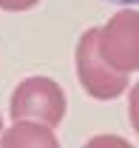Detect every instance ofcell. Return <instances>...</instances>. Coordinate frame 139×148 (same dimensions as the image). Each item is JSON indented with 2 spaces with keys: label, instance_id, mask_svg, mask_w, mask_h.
<instances>
[{
  "label": "cell",
  "instance_id": "obj_1",
  "mask_svg": "<svg viewBox=\"0 0 139 148\" xmlns=\"http://www.w3.org/2000/svg\"><path fill=\"white\" fill-rule=\"evenodd\" d=\"M65 111H68V100H65L63 86L51 77H43V74L20 80L12 91V97H9L12 123L31 120V123H40V125L57 128L65 120Z\"/></svg>",
  "mask_w": 139,
  "mask_h": 148
},
{
  "label": "cell",
  "instance_id": "obj_2",
  "mask_svg": "<svg viewBox=\"0 0 139 148\" xmlns=\"http://www.w3.org/2000/svg\"><path fill=\"white\" fill-rule=\"evenodd\" d=\"M97 32H99V26H91L77 40V49H74L77 80H80V86H82V91L88 97H94V100H117L131 88V77L114 71V69H108L102 63V57L97 51Z\"/></svg>",
  "mask_w": 139,
  "mask_h": 148
},
{
  "label": "cell",
  "instance_id": "obj_3",
  "mask_svg": "<svg viewBox=\"0 0 139 148\" xmlns=\"http://www.w3.org/2000/svg\"><path fill=\"white\" fill-rule=\"evenodd\" d=\"M97 51L119 74L139 71V9H119L97 32Z\"/></svg>",
  "mask_w": 139,
  "mask_h": 148
},
{
  "label": "cell",
  "instance_id": "obj_4",
  "mask_svg": "<svg viewBox=\"0 0 139 148\" xmlns=\"http://www.w3.org/2000/svg\"><path fill=\"white\" fill-rule=\"evenodd\" d=\"M0 148H60L54 128L31 120H17L0 134Z\"/></svg>",
  "mask_w": 139,
  "mask_h": 148
},
{
  "label": "cell",
  "instance_id": "obj_5",
  "mask_svg": "<svg viewBox=\"0 0 139 148\" xmlns=\"http://www.w3.org/2000/svg\"><path fill=\"white\" fill-rule=\"evenodd\" d=\"M82 148H134L125 137L119 134H97V137H91Z\"/></svg>",
  "mask_w": 139,
  "mask_h": 148
},
{
  "label": "cell",
  "instance_id": "obj_6",
  "mask_svg": "<svg viewBox=\"0 0 139 148\" xmlns=\"http://www.w3.org/2000/svg\"><path fill=\"white\" fill-rule=\"evenodd\" d=\"M128 120H131L134 131L139 134V83L128 88Z\"/></svg>",
  "mask_w": 139,
  "mask_h": 148
},
{
  "label": "cell",
  "instance_id": "obj_7",
  "mask_svg": "<svg viewBox=\"0 0 139 148\" xmlns=\"http://www.w3.org/2000/svg\"><path fill=\"white\" fill-rule=\"evenodd\" d=\"M40 0H0V9L3 12H29L34 9Z\"/></svg>",
  "mask_w": 139,
  "mask_h": 148
},
{
  "label": "cell",
  "instance_id": "obj_8",
  "mask_svg": "<svg viewBox=\"0 0 139 148\" xmlns=\"http://www.w3.org/2000/svg\"><path fill=\"white\" fill-rule=\"evenodd\" d=\"M108 3H117V6H122V9H134V6H139V0H108Z\"/></svg>",
  "mask_w": 139,
  "mask_h": 148
},
{
  "label": "cell",
  "instance_id": "obj_9",
  "mask_svg": "<svg viewBox=\"0 0 139 148\" xmlns=\"http://www.w3.org/2000/svg\"><path fill=\"white\" fill-rule=\"evenodd\" d=\"M0 134H3V114H0Z\"/></svg>",
  "mask_w": 139,
  "mask_h": 148
}]
</instances>
